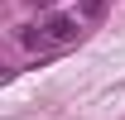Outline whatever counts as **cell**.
Returning a JSON list of instances; mask_svg holds the SVG:
<instances>
[{
    "label": "cell",
    "mask_w": 125,
    "mask_h": 120,
    "mask_svg": "<svg viewBox=\"0 0 125 120\" xmlns=\"http://www.w3.org/2000/svg\"><path fill=\"white\" fill-rule=\"evenodd\" d=\"M82 34H87V19L77 10H48L29 29H19V43L34 48V53H58V48H72Z\"/></svg>",
    "instance_id": "cell-1"
},
{
    "label": "cell",
    "mask_w": 125,
    "mask_h": 120,
    "mask_svg": "<svg viewBox=\"0 0 125 120\" xmlns=\"http://www.w3.org/2000/svg\"><path fill=\"white\" fill-rule=\"evenodd\" d=\"M77 15L92 24V19H101V15H106V0H77Z\"/></svg>",
    "instance_id": "cell-2"
}]
</instances>
